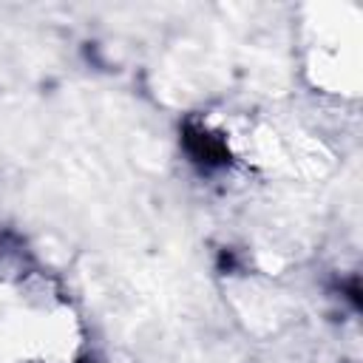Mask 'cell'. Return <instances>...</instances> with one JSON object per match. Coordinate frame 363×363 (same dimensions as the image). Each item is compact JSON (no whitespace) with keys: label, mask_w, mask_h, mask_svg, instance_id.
I'll list each match as a JSON object with an SVG mask.
<instances>
[{"label":"cell","mask_w":363,"mask_h":363,"mask_svg":"<svg viewBox=\"0 0 363 363\" xmlns=\"http://www.w3.org/2000/svg\"><path fill=\"white\" fill-rule=\"evenodd\" d=\"M182 145L187 150V156L204 167V170H218L230 164V147L227 139L218 130H210L201 122H184L182 128Z\"/></svg>","instance_id":"1"}]
</instances>
